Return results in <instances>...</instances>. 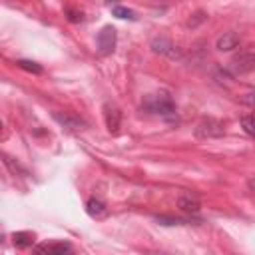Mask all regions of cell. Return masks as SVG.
Here are the masks:
<instances>
[{
  "label": "cell",
  "mask_w": 255,
  "mask_h": 255,
  "mask_svg": "<svg viewBox=\"0 0 255 255\" xmlns=\"http://www.w3.org/2000/svg\"><path fill=\"white\" fill-rule=\"evenodd\" d=\"M141 110L147 112V114L159 116V118H163L165 122H177V108H175V102H173V98L169 96V92H165V90L147 94V96L141 100Z\"/></svg>",
  "instance_id": "obj_1"
},
{
  "label": "cell",
  "mask_w": 255,
  "mask_h": 255,
  "mask_svg": "<svg viewBox=\"0 0 255 255\" xmlns=\"http://www.w3.org/2000/svg\"><path fill=\"white\" fill-rule=\"evenodd\" d=\"M195 135L199 139H213V137H223L225 135V126L217 118H201L195 126Z\"/></svg>",
  "instance_id": "obj_2"
},
{
  "label": "cell",
  "mask_w": 255,
  "mask_h": 255,
  "mask_svg": "<svg viewBox=\"0 0 255 255\" xmlns=\"http://www.w3.org/2000/svg\"><path fill=\"white\" fill-rule=\"evenodd\" d=\"M255 70V52H241L233 56L227 64V72L231 76H243Z\"/></svg>",
  "instance_id": "obj_3"
},
{
  "label": "cell",
  "mask_w": 255,
  "mask_h": 255,
  "mask_svg": "<svg viewBox=\"0 0 255 255\" xmlns=\"http://www.w3.org/2000/svg\"><path fill=\"white\" fill-rule=\"evenodd\" d=\"M96 44H98V54L100 56H110V54H114V50H116V44H118V32H116V28L114 26H104L100 32H98V36H96Z\"/></svg>",
  "instance_id": "obj_4"
},
{
  "label": "cell",
  "mask_w": 255,
  "mask_h": 255,
  "mask_svg": "<svg viewBox=\"0 0 255 255\" xmlns=\"http://www.w3.org/2000/svg\"><path fill=\"white\" fill-rule=\"evenodd\" d=\"M151 50H153L155 54L167 56V58H171V60H179V58H181L179 48H177L169 38H165V36H155V38H151Z\"/></svg>",
  "instance_id": "obj_5"
},
{
  "label": "cell",
  "mask_w": 255,
  "mask_h": 255,
  "mask_svg": "<svg viewBox=\"0 0 255 255\" xmlns=\"http://www.w3.org/2000/svg\"><path fill=\"white\" fill-rule=\"evenodd\" d=\"M52 118H54L64 129H68V131H80V129L86 128V122H84L82 118L70 114V112H54Z\"/></svg>",
  "instance_id": "obj_6"
},
{
  "label": "cell",
  "mask_w": 255,
  "mask_h": 255,
  "mask_svg": "<svg viewBox=\"0 0 255 255\" xmlns=\"http://www.w3.org/2000/svg\"><path fill=\"white\" fill-rule=\"evenodd\" d=\"M104 120H106V128L110 133H116L122 126V110L116 104H104Z\"/></svg>",
  "instance_id": "obj_7"
},
{
  "label": "cell",
  "mask_w": 255,
  "mask_h": 255,
  "mask_svg": "<svg viewBox=\"0 0 255 255\" xmlns=\"http://www.w3.org/2000/svg\"><path fill=\"white\" fill-rule=\"evenodd\" d=\"M38 253H48V255H64L68 251H72V245L68 241H46L36 245Z\"/></svg>",
  "instance_id": "obj_8"
},
{
  "label": "cell",
  "mask_w": 255,
  "mask_h": 255,
  "mask_svg": "<svg viewBox=\"0 0 255 255\" xmlns=\"http://www.w3.org/2000/svg\"><path fill=\"white\" fill-rule=\"evenodd\" d=\"M86 213L92 219H104V217H108V205L100 197H90L86 201Z\"/></svg>",
  "instance_id": "obj_9"
},
{
  "label": "cell",
  "mask_w": 255,
  "mask_h": 255,
  "mask_svg": "<svg viewBox=\"0 0 255 255\" xmlns=\"http://www.w3.org/2000/svg\"><path fill=\"white\" fill-rule=\"evenodd\" d=\"M177 207H179L183 213H187V215H195V213L199 211L201 203H199V197H197L195 193H183V195H179V199H177Z\"/></svg>",
  "instance_id": "obj_10"
},
{
  "label": "cell",
  "mask_w": 255,
  "mask_h": 255,
  "mask_svg": "<svg viewBox=\"0 0 255 255\" xmlns=\"http://www.w3.org/2000/svg\"><path fill=\"white\" fill-rule=\"evenodd\" d=\"M237 46H239V36L235 32H223L215 42V48L219 52H229V50H233Z\"/></svg>",
  "instance_id": "obj_11"
},
{
  "label": "cell",
  "mask_w": 255,
  "mask_h": 255,
  "mask_svg": "<svg viewBox=\"0 0 255 255\" xmlns=\"http://www.w3.org/2000/svg\"><path fill=\"white\" fill-rule=\"evenodd\" d=\"M34 239H36V235L30 233V231H16V233H12V241H14V245H16L18 249H28V247H32V245H34Z\"/></svg>",
  "instance_id": "obj_12"
},
{
  "label": "cell",
  "mask_w": 255,
  "mask_h": 255,
  "mask_svg": "<svg viewBox=\"0 0 255 255\" xmlns=\"http://www.w3.org/2000/svg\"><path fill=\"white\" fill-rule=\"evenodd\" d=\"M155 221L161 225H187L191 217H173V215H155Z\"/></svg>",
  "instance_id": "obj_13"
},
{
  "label": "cell",
  "mask_w": 255,
  "mask_h": 255,
  "mask_svg": "<svg viewBox=\"0 0 255 255\" xmlns=\"http://www.w3.org/2000/svg\"><path fill=\"white\" fill-rule=\"evenodd\" d=\"M112 16L122 18V20H137V16H135L133 10H129V8H126V6H120V4L112 6Z\"/></svg>",
  "instance_id": "obj_14"
},
{
  "label": "cell",
  "mask_w": 255,
  "mask_h": 255,
  "mask_svg": "<svg viewBox=\"0 0 255 255\" xmlns=\"http://www.w3.org/2000/svg\"><path fill=\"white\" fill-rule=\"evenodd\" d=\"M16 66L26 70V72H30V74H42L44 72V68L38 62H32V60H16Z\"/></svg>",
  "instance_id": "obj_15"
},
{
  "label": "cell",
  "mask_w": 255,
  "mask_h": 255,
  "mask_svg": "<svg viewBox=\"0 0 255 255\" xmlns=\"http://www.w3.org/2000/svg\"><path fill=\"white\" fill-rule=\"evenodd\" d=\"M241 128H243V131H245L247 135L255 137V114L243 116V118H241Z\"/></svg>",
  "instance_id": "obj_16"
},
{
  "label": "cell",
  "mask_w": 255,
  "mask_h": 255,
  "mask_svg": "<svg viewBox=\"0 0 255 255\" xmlns=\"http://www.w3.org/2000/svg\"><path fill=\"white\" fill-rule=\"evenodd\" d=\"M66 18L70 22H82L84 20V12L82 10H74V8H66Z\"/></svg>",
  "instance_id": "obj_17"
},
{
  "label": "cell",
  "mask_w": 255,
  "mask_h": 255,
  "mask_svg": "<svg viewBox=\"0 0 255 255\" xmlns=\"http://www.w3.org/2000/svg\"><path fill=\"white\" fill-rule=\"evenodd\" d=\"M203 20H207V16L203 14V12H195L193 14V18H189V22H187V26H191V28H195L199 22H203Z\"/></svg>",
  "instance_id": "obj_18"
},
{
  "label": "cell",
  "mask_w": 255,
  "mask_h": 255,
  "mask_svg": "<svg viewBox=\"0 0 255 255\" xmlns=\"http://www.w3.org/2000/svg\"><path fill=\"white\" fill-rule=\"evenodd\" d=\"M241 102H243V104H247V106H251V108H255V92L245 94V96L241 98Z\"/></svg>",
  "instance_id": "obj_19"
},
{
  "label": "cell",
  "mask_w": 255,
  "mask_h": 255,
  "mask_svg": "<svg viewBox=\"0 0 255 255\" xmlns=\"http://www.w3.org/2000/svg\"><path fill=\"white\" fill-rule=\"evenodd\" d=\"M249 189L255 193V179H251V181H249Z\"/></svg>",
  "instance_id": "obj_20"
},
{
  "label": "cell",
  "mask_w": 255,
  "mask_h": 255,
  "mask_svg": "<svg viewBox=\"0 0 255 255\" xmlns=\"http://www.w3.org/2000/svg\"><path fill=\"white\" fill-rule=\"evenodd\" d=\"M106 2H108V4H112V2H114V4H118V0H106Z\"/></svg>",
  "instance_id": "obj_21"
}]
</instances>
